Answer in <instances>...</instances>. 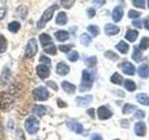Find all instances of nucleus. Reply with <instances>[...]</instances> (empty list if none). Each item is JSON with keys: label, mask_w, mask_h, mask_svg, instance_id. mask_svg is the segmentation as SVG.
Listing matches in <instances>:
<instances>
[{"label": "nucleus", "mask_w": 149, "mask_h": 140, "mask_svg": "<svg viewBox=\"0 0 149 140\" xmlns=\"http://www.w3.org/2000/svg\"><path fill=\"white\" fill-rule=\"evenodd\" d=\"M149 48V37L143 36V38L140 41V45H139V49H141L142 50H147Z\"/></svg>", "instance_id": "34"}, {"label": "nucleus", "mask_w": 149, "mask_h": 140, "mask_svg": "<svg viewBox=\"0 0 149 140\" xmlns=\"http://www.w3.org/2000/svg\"><path fill=\"white\" fill-rule=\"evenodd\" d=\"M120 124L121 126H122L123 128H129V126H130V121L128 120H122L120 121Z\"/></svg>", "instance_id": "50"}, {"label": "nucleus", "mask_w": 149, "mask_h": 140, "mask_svg": "<svg viewBox=\"0 0 149 140\" xmlns=\"http://www.w3.org/2000/svg\"><path fill=\"white\" fill-rule=\"evenodd\" d=\"M143 23H144V27H146V30H149V17L146 18V20H144Z\"/></svg>", "instance_id": "54"}, {"label": "nucleus", "mask_w": 149, "mask_h": 140, "mask_svg": "<svg viewBox=\"0 0 149 140\" xmlns=\"http://www.w3.org/2000/svg\"><path fill=\"white\" fill-rule=\"evenodd\" d=\"M116 49L118 50L119 52L122 53V54H126V53H128L130 46H129L128 43H126L125 41L121 40L118 45H116Z\"/></svg>", "instance_id": "23"}, {"label": "nucleus", "mask_w": 149, "mask_h": 140, "mask_svg": "<svg viewBox=\"0 0 149 140\" xmlns=\"http://www.w3.org/2000/svg\"><path fill=\"white\" fill-rule=\"evenodd\" d=\"M147 2H148V8H149V0H147Z\"/></svg>", "instance_id": "56"}, {"label": "nucleus", "mask_w": 149, "mask_h": 140, "mask_svg": "<svg viewBox=\"0 0 149 140\" xmlns=\"http://www.w3.org/2000/svg\"><path fill=\"white\" fill-rule=\"evenodd\" d=\"M58 106H59V107H65L67 105L65 104L64 102H63L61 99H59V100H58Z\"/></svg>", "instance_id": "55"}, {"label": "nucleus", "mask_w": 149, "mask_h": 140, "mask_svg": "<svg viewBox=\"0 0 149 140\" xmlns=\"http://www.w3.org/2000/svg\"><path fill=\"white\" fill-rule=\"evenodd\" d=\"M47 85H48L49 88H51L54 91H58V85L56 84L53 80H49L47 81Z\"/></svg>", "instance_id": "47"}, {"label": "nucleus", "mask_w": 149, "mask_h": 140, "mask_svg": "<svg viewBox=\"0 0 149 140\" xmlns=\"http://www.w3.org/2000/svg\"><path fill=\"white\" fill-rule=\"evenodd\" d=\"M33 95H34L35 100L36 101H46L49 98V93L45 87L40 86L35 89L34 92H33Z\"/></svg>", "instance_id": "6"}, {"label": "nucleus", "mask_w": 149, "mask_h": 140, "mask_svg": "<svg viewBox=\"0 0 149 140\" xmlns=\"http://www.w3.org/2000/svg\"><path fill=\"white\" fill-rule=\"evenodd\" d=\"M55 22H56V24H58V25H61V26L65 25L68 22V18H67L66 13H65L64 11L59 12L57 14V17H56Z\"/></svg>", "instance_id": "16"}, {"label": "nucleus", "mask_w": 149, "mask_h": 140, "mask_svg": "<svg viewBox=\"0 0 149 140\" xmlns=\"http://www.w3.org/2000/svg\"><path fill=\"white\" fill-rule=\"evenodd\" d=\"M11 78V73H10V70L8 67H5L3 72H2V75H1V81L3 83H7L8 82V80L10 79Z\"/></svg>", "instance_id": "27"}, {"label": "nucleus", "mask_w": 149, "mask_h": 140, "mask_svg": "<svg viewBox=\"0 0 149 140\" xmlns=\"http://www.w3.org/2000/svg\"><path fill=\"white\" fill-rule=\"evenodd\" d=\"M137 107L133 106V105H130V104H126L123 107V114H130L132 113V112H133L135 109H136Z\"/></svg>", "instance_id": "40"}, {"label": "nucleus", "mask_w": 149, "mask_h": 140, "mask_svg": "<svg viewBox=\"0 0 149 140\" xmlns=\"http://www.w3.org/2000/svg\"><path fill=\"white\" fill-rule=\"evenodd\" d=\"M25 129L30 134H36L39 130V121L35 117H29L25 121Z\"/></svg>", "instance_id": "5"}, {"label": "nucleus", "mask_w": 149, "mask_h": 140, "mask_svg": "<svg viewBox=\"0 0 149 140\" xmlns=\"http://www.w3.org/2000/svg\"><path fill=\"white\" fill-rule=\"evenodd\" d=\"M67 58H68V60L70 61V62L74 63V62H77V61L78 60L79 54H78V52L77 50H72V51H70V52L68 53Z\"/></svg>", "instance_id": "37"}, {"label": "nucleus", "mask_w": 149, "mask_h": 140, "mask_svg": "<svg viewBox=\"0 0 149 140\" xmlns=\"http://www.w3.org/2000/svg\"><path fill=\"white\" fill-rule=\"evenodd\" d=\"M34 112L39 117H43L47 113V107L44 106H36L34 107Z\"/></svg>", "instance_id": "31"}, {"label": "nucleus", "mask_w": 149, "mask_h": 140, "mask_svg": "<svg viewBox=\"0 0 149 140\" xmlns=\"http://www.w3.org/2000/svg\"><path fill=\"white\" fill-rule=\"evenodd\" d=\"M69 72H70V67L65 63L60 62L56 65V73L60 75V76H66Z\"/></svg>", "instance_id": "11"}, {"label": "nucleus", "mask_w": 149, "mask_h": 140, "mask_svg": "<svg viewBox=\"0 0 149 140\" xmlns=\"http://www.w3.org/2000/svg\"><path fill=\"white\" fill-rule=\"evenodd\" d=\"M15 14L19 18L25 19L28 14V8L25 6V5H20L19 7H17L16 10H15Z\"/></svg>", "instance_id": "17"}, {"label": "nucleus", "mask_w": 149, "mask_h": 140, "mask_svg": "<svg viewBox=\"0 0 149 140\" xmlns=\"http://www.w3.org/2000/svg\"><path fill=\"white\" fill-rule=\"evenodd\" d=\"M104 56L107 59L112 60V61H118L119 59V56L116 52H114L113 50H106L104 52Z\"/></svg>", "instance_id": "35"}, {"label": "nucleus", "mask_w": 149, "mask_h": 140, "mask_svg": "<svg viewBox=\"0 0 149 140\" xmlns=\"http://www.w3.org/2000/svg\"><path fill=\"white\" fill-rule=\"evenodd\" d=\"M120 66L123 73L126 75H129V76H134L135 72H136V68H135L134 65L130 62H124L121 64Z\"/></svg>", "instance_id": "9"}, {"label": "nucleus", "mask_w": 149, "mask_h": 140, "mask_svg": "<svg viewBox=\"0 0 149 140\" xmlns=\"http://www.w3.org/2000/svg\"><path fill=\"white\" fill-rule=\"evenodd\" d=\"M88 114L91 116V119H95V110L94 108H90V109H88Z\"/></svg>", "instance_id": "51"}, {"label": "nucleus", "mask_w": 149, "mask_h": 140, "mask_svg": "<svg viewBox=\"0 0 149 140\" xmlns=\"http://www.w3.org/2000/svg\"><path fill=\"white\" fill-rule=\"evenodd\" d=\"M87 14H88V17L91 19L95 16V14H96V10H95V8H88V10H87Z\"/></svg>", "instance_id": "46"}, {"label": "nucleus", "mask_w": 149, "mask_h": 140, "mask_svg": "<svg viewBox=\"0 0 149 140\" xmlns=\"http://www.w3.org/2000/svg\"><path fill=\"white\" fill-rule=\"evenodd\" d=\"M92 95H86V96H78L76 98V102L78 106H86L88 105H90L92 102Z\"/></svg>", "instance_id": "15"}, {"label": "nucleus", "mask_w": 149, "mask_h": 140, "mask_svg": "<svg viewBox=\"0 0 149 140\" xmlns=\"http://www.w3.org/2000/svg\"><path fill=\"white\" fill-rule=\"evenodd\" d=\"M132 25L137 28H142V21L141 20H134L132 22Z\"/></svg>", "instance_id": "49"}, {"label": "nucleus", "mask_w": 149, "mask_h": 140, "mask_svg": "<svg viewBox=\"0 0 149 140\" xmlns=\"http://www.w3.org/2000/svg\"><path fill=\"white\" fill-rule=\"evenodd\" d=\"M110 80L112 83L116 84V85H121L123 82V77L121 76V75H119L118 73L116 72L112 75V77L110 78Z\"/></svg>", "instance_id": "26"}, {"label": "nucleus", "mask_w": 149, "mask_h": 140, "mask_svg": "<svg viewBox=\"0 0 149 140\" xmlns=\"http://www.w3.org/2000/svg\"><path fill=\"white\" fill-rule=\"evenodd\" d=\"M134 133L138 136H144L146 134V123L143 121H139L134 125Z\"/></svg>", "instance_id": "12"}, {"label": "nucleus", "mask_w": 149, "mask_h": 140, "mask_svg": "<svg viewBox=\"0 0 149 140\" xmlns=\"http://www.w3.org/2000/svg\"><path fill=\"white\" fill-rule=\"evenodd\" d=\"M132 5L139 8H146V0H132Z\"/></svg>", "instance_id": "41"}, {"label": "nucleus", "mask_w": 149, "mask_h": 140, "mask_svg": "<svg viewBox=\"0 0 149 140\" xmlns=\"http://www.w3.org/2000/svg\"><path fill=\"white\" fill-rule=\"evenodd\" d=\"M91 37L88 36V34H86V33H84V34H82L80 36V42H81V44L84 45V46H86L88 47V45H90L91 43Z\"/></svg>", "instance_id": "32"}, {"label": "nucleus", "mask_w": 149, "mask_h": 140, "mask_svg": "<svg viewBox=\"0 0 149 140\" xmlns=\"http://www.w3.org/2000/svg\"><path fill=\"white\" fill-rule=\"evenodd\" d=\"M60 1L63 8H64L65 9H70L74 6L76 0H60Z\"/></svg>", "instance_id": "36"}, {"label": "nucleus", "mask_w": 149, "mask_h": 140, "mask_svg": "<svg viewBox=\"0 0 149 140\" xmlns=\"http://www.w3.org/2000/svg\"><path fill=\"white\" fill-rule=\"evenodd\" d=\"M8 28L9 32H11V33H17L19 30L21 29V23L19 22L13 21V22L8 23Z\"/></svg>", "instance_id": "28"}, {"label": "nucleus", "mask_w": 149, "mask_h": 140, "mask_svg": "<svg viewBox=\"0 0 149 140\" xmlns=\"http://www.w3.org/2000/svg\"><path fill=\"white\" fill-rule=\"evenodd\" d=\"M66 124H67V127L76 134H82L83 133V126L81 123H77V121L74 120H67Z\"/></svg>", "instance_id": "8"}, {"label": "nucleus", "mask_w": 149, "mask_h": 140, "mask_svg": "<svg viewBox=\"0 0 149 140\" xmlns=\"http://www.w3.org/2000/svg\"><path fill=\"white\" fill-rule=\"evenodd\" d=\"M87 29L93 36H98V35H99V33H100V29H99V27H98L97 25H93V24L88 25Z\"/></svg>", "instance_id": "38"}, {"label": "nucleus", "mask_w": 149, "mask_h": 140, "mask_svg": "<svg viewBox=\"0 0 149 140\" xmlns=\"http://www.w3.org/2000/svg\"><path fill=\"white\" fill-rule=\"evenodd\" d=\"M132 59L136 63H140V62H141L142 57H143V54H142V51L140 50V49L138 48V47L134 46V48H133V53L132 55Z\"/></svg>", "instance_id": "25"}, {"label": "nucleus", "mask_w": 149, "mask_h": 140, "mask_svg": "<svg viewBox=\"0 0 149 140\" xmlns=\"http://www.w3.org/2000/svg\"><path fill=\"white\" fill-rule=\"evenodd\" d=\"M136 100L143 106H149V97L146 93H138L136 95Z\"/></svg>", "instance_id": "24"}, {"label": "nucleus", "mask_w": 149, "mask_h": 140, "mask_svg": "<svg viewBox=\"0 0 149 140\" xmlns=\"http://www.w3.org/2000/svg\"><path fill=\"white\" fill-rule=\"evenodd\" d=\"M55 38L60 42H64L69 39V33L64 30H59L54 33Z\"/></svg>", "instance_id": "18"}, {"label": "nucleus", "mask_w": 149, "mask_h": 140, "mask_svg": "<svg viewBox=\"0 0 149 140\" xmlns=\"http://www.w3.org/2000/svg\"><path fill=\"white\" fill-rule=\"evenodd\" d=\"M62 88L63 89V91L65 92L69 93V94H73L76 92V89L77 87L74 85V84L70 83L68 81H63L62 82Z\"/></svg>", "instance_id": "20"}, {"label": "nucleus", "mask_w": 149, "mask_h": 140, "mask_svg": "<svg viewBox=\"0 0 149 140\" xmlns=\"http://www.w3.org/2000/svg\"><path fill=\"white\" fill-rule=\"evenodd\" d=\"M14 94L9 92H0V108L3 110H8L12 106L14 102Z\"/></svg>", "instance_id": "2"}, {"label": "nucleus", "mask_w": 149, "mask_h": 140, "mask_svg": "<svg viewBox=\"0 0 149 140\" xmlns=\"http://www.w3.org/2000/svg\"><path fill=\"white\" fill-rule=\"evenodd\" d=\"M124 87L129 92H133L136 90V84L132 79H126L124 83Z\"/></svg>", "instance_id": "29"}, {"label": "nucleus", "mask_w": 149, "mask_h": 140, "mask_svg": "<svg viewBox=\"0 0 149 140\" xmlns=\"http://www.w3.org/2000/svg\"><path fill=\"white\" fill-rule=\"evenodd\" d=\"M91 140H104L102 139V137L101 136L100 134H93L91 135Z\"/></svg>", "instance_id": "53"}, {"label": "nucleus", "mask_w": 149, "mask_h": 140, "mask_svg": "<svg viewBox=\"0 0 149 140\" xmlns=\"http://www.w3.org/2000/svg\"><path fill=\"white\" fill-rule=\"evenodd\" d=\"M93 84V77L92 75L88 71V70H83L82 71V78L81 83L79 86V91L80 92H86L91 90Z\"/></svg>", "instance_id": "3"}, {"label": "nucleus", "mask_w": 149, "mask_h": 140, "mask_svg": "<svg viewBox=\"0 0 149 140\" xmlns=\"http://www.w3.org/2000/svg\"><path fill=\"white\" fill-rule=\"evenodd\" d=\"M5 15H6V8L3 7L0 8V21L5 17Z\"/></svg>", "instance_id": "52"}, {"label": "nucleus", "mask_w": 149, "mask_h": 140, "mask_svg": "<svg viewBox=\"0 0 149 140\" xmlns=\"http://www.w3.org/2000/svg\"><path fill=\"white\" fill-rule=\"evenodd\" d=\"M36 73L38 75V77L42 79H45L49 77L50 70L48 65L46 64H39L36 66Z\"/></svg>", "instance_id": "7"}, {"label": "nucleus", "mask_w": 149, "mask_h": 140, "mask_svg": "<svg viewBox=\"0 0 149 140\" xmlns=\"http://www.w3.org/2000/svg\"><path fill=\"white\" fill-rule=\"evenodd\" d=\"M97 114L100 120H107L111 118L112 115H113V113L108 109V107H106L105 106H100L97 110Z\"/></svg>", "instance_id": "10"}, {"label": "nucleus", "mask_w": 149, "mask_h": 140, "mask_svg": "<svg viewBox=\"0 0 149 140\" xmlns=\"http://www.w3.org/2000/svg\"><path fill=\"white\" fill-rule=\"evenodd\" d=\"M129 18H130V19H137V18H139L140 16H141V13H140L139 11H136V10H134V9H132V10H130L129 11Z\"/></svg>", "instance_id": "44"}, {"label": "nucleus", "mask_w": 149, "mask_h": 140, "mask_svg": "<svg viewBox=\"0 0 149 140\" xmlns=\"http://www.w3.org/2000/svg\"><path fill=\"white\" fill-rule=\"evenodd\" d=\"M119 27L112 23H107L104 26V33L107 36H115L119 33Z\"/></svg>", "instance_id": "13"}, {"label": "nucleus", "mask_w": 149, "mask_h": 140, "mask_svg": "<svg viewBox=\"0 0 149 140\" xmlns=\"http://www.w3.org/2000/svg\"><path fill=\"white\" fill-rule=\"evenodd\" d=\"M137 37H138V32L136 30L129 29L127 32H126L125 38L130 42H134L137 39Z\"/></svg>", "instance_id": "22"}, {"label": "nucleus", "mask_w": 149, "mask_h": 140, "mask_svg": "<svg viewBox=\"0 0 149 140\" xmlns=\"http://www.w3.org/2000/svg\"><path fill=\"white\" fill-rule=\"evenodd\" d=\"M39 41H40V43H41V45H42L43 48L46 46L49 45L50 43H53L51 36L49 35H48V34H46V33H43V34H41L39 36Z\"/></svg>", "instance_id": "21"}, {"label": "nucleus", "mask_w": 149, "mask_h": 140, "mask_svg": "<svg viewBox=\"0 0 149 140\" xmlns=\"http://www.w3.org/2000/svg\"><path fill=\"white\" fill-rule=\"evenodd\" d=\"M58 8H59V7L57 6V5H53V6H51V7L47 8L46 10L43 12V14H42V16L40 17L38 22H36L37 28H39V29L44 28L47 23H48L51 20V19H52L55 10H56V9H58Z\"/></svg>", "instance_id": "1"}, {"label": "nucleus", "mask_w": 149, "mask_h": 140, "mask_svg": "<svg viewBox=\"0 0 149 140\" xmlns=\"http://www.w3.org/2000/svg\"><path fill=\"white\" fill-rule=\"evenodd\" d=\"M85 64L88 67H93L97 64V57L96 56H91V57L87 58L85 61Z\"/></svg>", "instance_id": "39"}, {"label": "nucleus", "mask_w": 149, "mask_h": 140, "mask_svg": "<svg viewBox=\"0 0 149 140\" xmlns=\"http://www.w3.org/2000/svg\"><path fill=\"white\" fill-rule=\"evenodd\" d=\"M144 116H146V114H144V111H143V110H137L136 112H135V114H134V118L142 120V119L144 118Z\"/></svg>", "instance_id": "45"}, {"label": "nucleus", "mask_w": 149, "mask_h": 140, "mask_svg": "<svg viewBox=\"0 0 149 140\" xmlns=\"http://www.w3.org/2000/svg\"><path fill=\"white\" fill-rule=\"evenodd\" d=\"M92 3L94 5H97L98 7H102L106 3V0H93Z\"/></svg>", "instance_id": "48"}, {"label": "nucleus", "mask_w": 149, "mask_h": 140, "mask_svg": "<svg viewBox=\"0 0 149 140\" xmlns=\"http://www.w3.org/2000/svg\"><path fill=\"white\" fill-rule=\"evenodd\" d=\"M138 75L142 78H149V65L147 64H142L138 68Z\"/></svg>", "instance_id": "19"}, {"label": "nucleus", "mask_w": 149, "mask_h": 140, "mask_svg": "<svg viewBox=\"0 0 149 140\" xmlns=\"http://www.w3.org/2000/svg\"><path fill=\"white\" fill-rule=\"evenodd\" d=\"M38 46H37V40L36 38H31L27 42L26 48H25V57L30 59L33 58L36 54Z\"/></svg>", "instance_id": "4"}, {"label": "nucleus", "mask_w": 149, "mask_h": 140, "mask_svg": "<svg viewBox=\"0 0 149 140\" xmlns=\"http://www.w3.org/2000/svg\"><path fill=\"white\" fill-rule=\"evenodd\" d=\"M124 15V10H123V8L120 7V6H118L114 8L113 10V13H112V18H113V20L115 22H118L121 19H122Z\"/></svg>", "instance_id": "14"}, {"label": "nucleus", "mask_w": 149, "mask_h": 140, "mask_svg": "<svg viewBox=\"0 0 149 140\" xmlns=\"http://www.w3.org/2000/svg\"><path fill=\"white\" fill-rule=\"evenodd\" d=\"M74 47L73 44H66V45H60L59 46V50L62 51V52H69L71 49Z\"/></svg>", "instance_id": "42"}, {"label": "nucleus", "mask_w": 149, "mask_h": 140, "mask_svg": "<svg viewBox=\"0 0 149 140\" xmlns=\"http://www.w3.org/2000/svg\"><path fill=\"white\" fill-rule=\"evenodd\" d=\"M43 49H44L45 52L49 54V55H55L56 53H57V48H56L54 43H50L49 45L44 47Z\"/></svg>", "instance_id": "30"}, {"label": "nucleus", "mask_w": 149, "mask_h": 140, "mask_svg": "<svg viewBox=\"0 0 149 140\" xmlns=\"http://www.w3.org/2000/svg\"><path fill=\"white\" fill-rule=\"evenodd\" d=\"M39 62L42 63V64H46V65H48V66H50V65H51L50 59L48 58L45 55H41L40 56V57H39Z\"/></svg>", "instance_id": "43"}, {"label": "nucleus", "mask_w": 149, "mask_h": 140, "mask_svg": "<svg viewBox=\"0 0 149 140\" xmlns=\"http://www.w3.org/2000/svg\"><path fill=\"white\" fill-rule=\"evenodd\" d=\"M8 49V41L5 37L0 35V53H3Z\"/></svg>", "instance_id": "33"}]
</instances>
